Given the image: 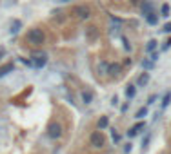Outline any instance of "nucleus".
Wrapping results in <instances>:
<instances>
[{"instance_id": "nucleus-12", "label": "nucleus", "mask_w": 171, "mask_h": 154, "mask_svg": "<svg viewBox=\"0 0 171 154\" xmlns=\"http://www.w3.org/2000/svg\"><path fill=\"white\" fill-rule=\"evenodd\" d=\"M20 27H22L20 20H15V22H13V24H11V33H13V35H17V33L20 31Z\"/></svg>"}, {"instance_id": "nucleus-2", "label": "nucleus", "mask_w": 171, "mask_h": 154, "mask_svg": "<svg viewBox=\"0 0 171 154\" xmlns=\"http://www.w3.org/2000/svg\"><path fill=\"white\" fill-rule=\"evenodd\" d=\"M73 13L78 18H89V15H91V11H89L87 6H76L75 9H73Z\"/></svg>"}, {"instance_id": "nucleus-1", "label": "nucleus", "mask_w": 171, "mask_h": 154, "mask_svg": "<svg viewBox=\"0 0 171 154\" xmlns=\"http://www.w3.org/2000/svg\"><path fill=\"white\" fill-rule=\"evenodd\" d=\"M44 40H46V36H44L42 29H31L27 33V42L33 45H42Z\"/></svg>"}, {"instance_id": "nucleus-14", "label": "nucleus", "mask_w": 171, "mask_h": 154, "mask_svg": "<svg viewBox=\"0 0 171 154\" xmlns=\"http://www.w3.org/2000/svg\"><path fill=\"white\" fill-rule=\"evenodd\" d=\"M82 100H84V103H91V100H93V94L89 91H84L82 92Z\"/></svg>"}, {"instance_id": "nucleus-10", "label": "nucleus", "mask_w": 171, "mask_h": 154, "mask_svg": "<svg viewBox=\"0 0 171 154\" xmlns=\"http://www.w3.org/2000/svg\"><path fill=\"white\" fill-rule=\"evenodd\" d=\"M153 4H151V2H146V4H144V6H142V13H144V16H146V15H149V13H153Z\"/></svg>"}, {"instance_id": "nucleus-20", "label": "nucleus", "mask_w": 171, "mask_h": 154, "mask_svg": "<svg viewBox=\"0 0 171 154\" xmlns=\"http://www.w3.org/2000/svg\"><path fill=\"white\" fill-rule=\"evenodd\" d=\"M118 71H120V65H111V67H109V72H111V74H117Z\"/></svg>"}, {"instance_id": "nucleus-27", "label": "nucleus", "mask_w": 171, "mask_h": 154, "mask_svg": "<svg viewBox=\"0 0 171 154\" xmlns=\"http://www.w3.org/2000/svg\"><path fill=\"white\" fill-rule=\"evenodd\" d=\"M58 2H60V4H66V2H69V0H58Z\"/></svg>"}, {"instance_id": "nucleus-15", "label": "nucleus", "mask_w": 171, "mask_h": 154, "mask_svg": "<svg viewBox=\"0 0 171 154\" xmlns=\"http://www.w3.org/2000/svg\"><path fill=\"white\" fill-rule=\"evenodd\" d=\"M135 91H137L135 85H128V89H126V96H128V98H133V96H135Z\"/></svg>"}, {"instance_id": "nucleus-17", "label": "nucleus", "mask_w": 171, "mask_h": 154, "mask_svg": "<svg viewBox=\"0 0 171 154\" xmlns=\"http://www.w3.org/2000/svg\"><path fill=\"white\" fill-rule=\"evenodd\" d=\"M107 123H109V122H107V118H106V116H102V118H100V122H98V129H106Z\"/></svg>"}, {"instance_id": "nucleus-24", "label": "nucleus", "mask_w": 171, "mask_h": 154, "mask_svg": "<svg viewBox=\"0 0 171 154\" xmlns=\"http://www.w3.org/2000/svg\"><path fill=\"white\" fill-rule=\"evenodd\" d=\"M162 31H164V33H171V22H169V24H166V26H164V29H162Z\"/></svg>"}, {"instance_id": "nucleus-23", "label": "nucleus", "mask_w": 171, "mask_h": 154, "mask_svg": "<svg viewBox=\"0 0 171 154\" xmlns=\"http://www.w3.org/2000/svg\"><path fill=\"white\" fill-rule=\"evenodd\" d=\"M155 100H157V94H151L149 98H148V105H151V103H155Z\"/></svg>"}, {"instance_id": "nucleus-9", "label": "nucleus", "mask_w": 171, "mask_h": 154, "mask_svg": "<svg viewBox=\"0 0 171 154\" xmlns=\"http://www.w3.org/2000/svg\"><path fill=\"white\" fill-rule=\"evenodd\" d=\"M146 20H148V24H149V26H155V24L159 22V15L153 11V13H149V15H146Z\"/></svg>"}, {"instance_id": "nucleus-21", "label": "nucleus", "mask_w": 171, "mask_h": 154, "mask_svg": "<svg viewBox=\"0 0 171 154\" xmlns=\"http://www.w3.org/2000/svg\"><path fill=\"white\" fill-rule=\"evenodd\" d=\"M149 140H151V136L148 134V136H146V138L142 140V149H146V147H148V143H149Z\"/></svg>"}, {"instance_id": "nucleus-22", "label": "nucleus", "mask_w": 171, "mask_h": 154, "mask_svg": "<svg viewBox=\"0 0 171 154\" xmlns=\"http://www.w3.org/2000/svg\"><path fill=\"white\" fill-rule=\"evenodd\" d=\"M169 47H171V38H168V40H166V44L162 45V51H168Z\"/></svg>"}, {"instance_id": "nucleus-25", "label": "nucleus", "mask_w": 171, "mask_h": 154, "mask_svg": "<svg viewBox=\"0 0 171 154\" xmlns=\"http://www.w3.org/2000/svg\"><path fill=\"white\" fill-rule=\"evenodd\" d=\"M151 60H153V62H157V60H159V53H155V51L151 53Z\"/></svg>"}, {"instance_id": "nucleus-4", "label": "nucleus", "mask_w": 171, "mask_h": 154, "mask_svg": "<svg viewBox=\"0 0 171 154\" xmlns=\"http://www.w3.org/2000/svg\"><path fill=\"white\" fill-rule=\"evenodd\" d=\"M46 62H47V56L42 53V54H35V58L31 60V63L37 67V69H40V67H44V65H46Z\"/></svg>"}, {"instance_id": "nucleus-5", "label": "nucleus", "mask_w": 171, "mask_h": 154, "mask_svg": "<svg viewBox=\"0 0 171 154\" xmlns=\"http://www.w3.org/2000/svg\"><path fill=\"white\" fill-rule=\"evenodd\" d=\"M144 129H146V123H144V122H139L137 125H133V127L128 131V136H129V138H133V136H137V134H139L140 131H144Z\"/></svg>"}, {"instance_id": "nucleus-13", "label": "nucleus", "mask_w": 171, "mask_h": 154, "mask_svg": "<svg viewBox=\"0 0 171 154\" xmlns=\"http://www.w3.org/2000/svg\"><path fill=\"white\" fill-rule=\"evenodd\" d=\"M144 116H148V107H142V109H139V111H137V114H135V118H139V120H142Z\"/></svg>"}, {"instance_id": "nucleus-6", "label": "nucleus", "mask_w": 171, "mask_h": 154, "mask_svg": "<svg viewBox=\"0 0 171 154\" xmlns=\"http://www.w3.org/2000/svg\"><path fill=\"white\" fill-rule=\"evenodd\" d=\"M89 140H91V145H93V147H102V145H104V136L100 133H93Z\"/></svg>"}, {"instance_id": "nucleus-11", "label": "nucleus", "mask_w": 171, "mask_h": 154, "mask_svg": "<svg viewBox=\"0 0 171 154\" xmlns=\"http://www.w3.org/2000/svg\"><path fill=\"white\" fill-rule=\"evenodd\" d=\"M169 103H171V91H168L164 94V98H162V109H166Z\"/></svg>"}, {"instance_id": "nucleus-26", "label": "nucleus", "mask_w": 171, "mask_h": 154, "mask_svg": "<svg viewBox=\"0 0 171 154\" xmlns=\"http://www.w3.org/2000/svg\"><path fill=\"white\" fill-rule=\"evenodd\" d=\"M4 54H6V51H4V49H0V58H2Z\"/></svg>"}, {"instance_id": "nucleus-16", "label": "nucleus", "mask_w": 171, "mask_h": 154, "mask_svg": "<svg viewBox=\"0 0 171 154\" xmlns=\"http://www.w3.org/2000/svg\"><path fill=\"white\" fill-rule=\"evenodd\" d=\"M157 44H159L157 40H149V42H148V51L153 53L155 49H157Z\"/></svg>"}, {"instance_id": "nucleus-8", "label": "nucleus", "mask_w": 171, "mask_h": 154, "mask_svg": "<svg viewBox=\"0 0 171 154\" xmlns=\"http://www.w3.org/2000/svg\"><path fill=\"white\" fill-rule=\"evenodd\" d=\"M148 82H149V72H144V74H140L139 76V87H144V85H148Z\"/></svg>"}, {"instance_id": "nucleus-18", "label": "nucleus", "mask_w": 171, "mask_h": 154, "mask_svg": "<svg viewBox=\"0 0 171 154\" xmlns=\"http://www.w3.org/2000/svg\"><path fill=\"white\" fill-rule=\"evenodd\" d=\"M153 63H155V62L151 60H142V67H144V69H151V67H153Z\"/></svg>"}, {"instance_id": "nucleus-3", "label": "nucleus", "mask_w": 171, "mask_h": 154, "mask_svg": "<svg viewBox=\"0 0 171 154\" xmlns=\"http://www.w3.org/2000/svg\"><path fill=\"white\" fill-rule=\"evenodd\" d=\"M47 134H49V138H58V136L62 134V127H60L58 123H51V125L47 127Z\"/></svg>"}, {"instance_id": "nucleus-19", "label": "nucleus", "mask_w": 171, "mask_h": 154, "mask_svg": "<svg viewBox=\"0 0 171 154\" xmlns=\"http://www.w3.org/2000/svg\"><path fill=\"white\" fill-rule=\"evenodd\" d=\"M160 13H162V16H169V6L164 4V6L160 7Z\"/></svg>"}, {"instance_id": "nucleus-7", "label": "nucleus", "mask_w": 171, "mask_h": 154, "mask_svg": "<svg viewBox=\"0 0 171 154\" xmlns=\"http://www.w3.org/2000/svg\"><path fill=\"white\" fill-rule=\"evenodd\" d=\"M15 71V65L13 63H4L2 67H0V78L2 76H6V74H9V72Z\"/></svg>"}]
</instances>
